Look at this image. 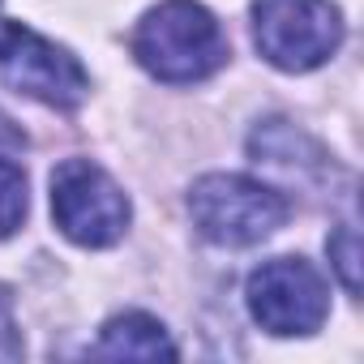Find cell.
<instances>
[{
  "mask_svg": "<svg viewBox=\"0 0 364 364\" xmlns=\"http://www.w3.org/2000/svg\"><path fill=\"white\" fill-rule=\"evenodd\" d=\"M133 56L137 65L167 82V86H189L228 65V39L215 14L198 0H163L154 5L137 31H133Z\"/></svg>",
  "mask_w": 364,
  "mask_h": 364,
  "instance_id": "6da1fadb",
  "label": "cell"
},
{
  "mask_svg": "<svg viewBox=\"0 0 364 364\" xmlns=\"http://www.w3.org/2000/svg\"><path fill=\"white\" fill-rule=\"evenodd\" d=\"M287 210L291 206L279 189L262 185V180H249V176H232V171L202 176L189 193V215H193L198 232L228 249L262 245L266 236H274L283 228Z\"/></svg>",
  "mask_w": 364,
  "mask_h": 364,
  "instance_id": "7a4b0ae2",
  "label": "cell"
},
{
  "mask_svg": "<svg viewBox=\"0 0 364 364\" xmlns=\"http://www.w3.org/2000/svg\"><path fill=\"white\" fill-rule=\"evenodd\" d=\"M253 43L283 73L326 65L343 43V18L330 0H253Z\"/></svg>",
  "mask_w": 364,
  "mask_h": 364,
  "instance_id": "3957f363",
  "label": "cell"
},
{
  "mask_svg": "<svg viewBox=\"0 0 364 364\" xmlns=\"http://www.w3.org/2000/svg\"><path fill=\"white\" fill-rule=\"evenodd\" d=\"M52 219L56 228L82 245L103 249L116 245L129 228V198L120 185L90 159H65L52 171Z\"/></svg>",
  "mask_w": 364,
  "mask_h": 364,
  "instance_id": "277c9868",
  "label": "cell"
},
{
  "mask_svg": "<svg viewBox=\"0 0 364 364\" xmlns=\"http://www.w3.org/2000/svg\"><path fill=\"white\" fill-rule=\"evenodd\" d=\"M0 82L60 112L77 107L90 90V77L77 56L22 22H0Z\"/></svg>",
  "mask_w": 364,
  "mask_h": 364,
  "instance_id": "5b68a950",
  "label": "cell"
},
{
  "mask_svg": "<svg viewBox=\"0 0 364 364\" xmlns=\"http://www.w3.org/2000/svg\"><path fill=\"white\" fill-rule=\"evenodd\" d=\"M249 313L270 334H313L330 313L326 279L304 257H274L249 274Z\"/></svg>",
  "mask_w": 364,
  "mask_h": 364,
  "instance_id": "8992f818",
  "label": "cell"
},
{
  "mask_svg": "<svg viewBox=\"0 0 364 364\" xmlns=\"http://www.w3.org/2000/svg\"><path fill=\"white\" fill-rule=\"evenodd\" d=\"M95 355H112V360H171L176 355V343L167 338V330L146 317V313H124V317H112L99 334V347Z\"/></svg>",
  "mask_w": 364,
  "mask_h": 364,
  "instance_id": "52a82bcc",
  "label": "cell"
},
{
  "mask_svg": "<svg viewBox=\"0 0 364 364\" xmlns=\"http://www.w3.org/2000/svg\"><path fill=\"white\" fill-rule=\"evenodd\" d=\"M26 219V171L0 159V240L14 236Z\"/></svg>",
  "mask_w": 364,
  "mask_h": 364,
  "instance_id": "ba28073f",
  "label": "cell"
},
{
  "mask_svg": "<svg viewBox=\"0 0 364 364\" xmlns=\"http://www.w3.org/2000/svg\"><path fill=\"white\" fill-rule=\"evenodd\" d=\"M330 262H334L343 287L355 296V291H360V236H355L351 223H343V228L330 236Z\"/></svg>",
  "mask_w": 364,
  "mask_h": 364,
  "instance_id": "9c48e42d",
  "label": "cell"
},
{
  "mask_svg": "<svg viewBox=\"0 0 364 364\" xmlns=\"http://www.w3.org/2000/svg\"><path fill=\"white\" fill-rule=\"evenodd\" d=\"M26 146V133L5 116V112H0V154H14V150H22Z\"/></svg>",
  "mask_w": 364,
  "mask_h": 364,
  "instance_id": "30bf717a",
  "label": "cell"
}]
</instances>
